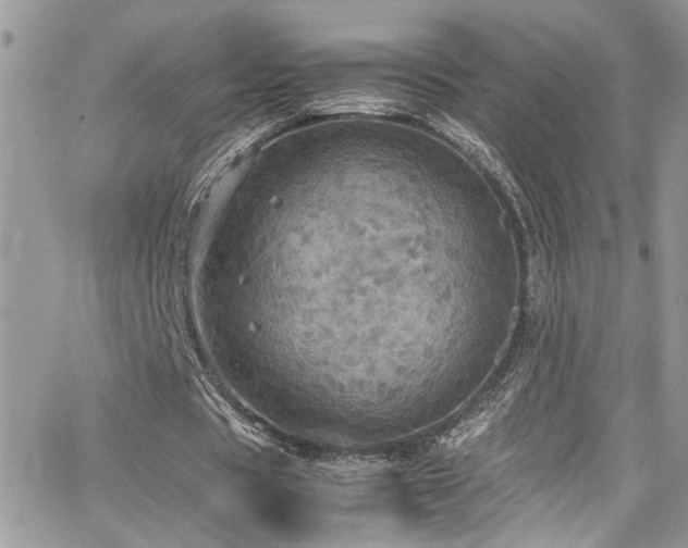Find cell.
I'll list each match as a JSON object with an SVG mask.
<instances>
[{
  "label": "cell",
  "instance_id": "obj_1",
  "mask_svg": "<svg viewBox=\"0 0 688 548\" xmlns=\"http://www.w3.org/2000/svg\"><path fill=\"white\" fill-rule=\"evenodd\" d=\"M404 104L389 96L364 90L335 91L321 96L307 105L316 115L390 116L401 113Z\"/></svg>",
  "mask_w": 688,
  "mask_h": 548
}]
</instances>
